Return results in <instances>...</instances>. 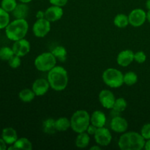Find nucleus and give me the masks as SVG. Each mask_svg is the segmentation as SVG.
I'll return each mask as SVG.
<instances>
[{
	"label": "nucleus",
	"mask_w": 150,
	"mask_h": 150,
	"mask_svg": "<svg viewBox=\"0 0 150 150\" xmlns=\"http://www.w3.org/2000/svg\"><path fill=\"white\" fill-rule=\"evenodd\" d=\"M146 140L141 133L134 131L125 132L120 137L118 146L122 150H142L144 149Z\"/></svg>",
	"instance_id": "1"
},
{
	"label": "nucleus",
	"mask_w": 150,
	"mask_h": 150,
	"mask_svg": "<svg viewBox=\"0 0 150 150\" xmlns=\"http://www.w3.org/2000/svg\"><path fill=\"white\" fill-rule=\"evenodd\" d=\"M47 80L52 89L57 92L64 90L68 84L67 71L62 66L56 65L48 72Z\"/></svg>",
	"instance_id": "2"
},
{
	"label": "nucleus",
	"mask_w": 150,
	"mask_h": 150,
	"mask_svg": "<svg viewBox=\"0 0 150 150\" xmlns=\"http://www.w3.org/2000/svg\"><path fill=\"white\" fill-rule=\"evenodd\" d=\"M29 30V23L26 19H15L5 28L7 38L12 41H17L26 37Z\"/></svg>",
	"instance_id": "3"
},
{
	"label": "nucleus",
	"mask_w": 150,
	"mask_h": 150,
	"mask_svg": "<svg viewBox=\"0 0 150 150\" xmlns=\"http://www.w3.org/2000/svg\"><path fill=\"white\" fill-rule=\"evenodd\" d=\"M71 129L76 133L86 132L90 123V115L86 110H78L70 118Z\"/></svg>",
	"instance_id": "4"
},
{
	"label": "nucleus",
	"mask_w": 150,
	"mask_h": 150,
	"mask_svg": "<svg viewBox=\"0 0 150 150\" xmlns=\"http://www.w3.org/2000/svg\"><path fill=\"white\" fill-rule=\"evenodd\" d=\"M122 74L120 70L116 68H108L103 73V81L109 87L117 89L122 86L124 83Z\"/></svg>",
	"instance_id": "5"
},
{
	"label": "nucleus",
	"mask_w": 150,
	"mask_h": 150,
	"mask_svg": "<svg viewBox=\"0 0 150 150\" xmlns=\"http://www.w3.org/2000/svg\"><path fill=\"white\" fill-rule=\"evenodd\" d=\"M57 59L51 52H44L38 55L35 59V67L40 72H48L54 68Z\"/></svg>",
	"instance_id": "6"
},
{
	"label": "nucleus",
	"mask_w": 150,
	"mask_h": 150,
	"mask_svg": "<svg viewBox=\"0 0 150 150\" xmlns=\"http://www.w3.org/2000/svg\"><path fill=\"white\" fill-rule=\"evenodd\" d=\"M51 31V22L46 18L38 19L32 26V32L37 38H44Z\"/></svg>",
	"instance_id": "7"
},
{
	"label": "nucleus",
	"mask_w": 150,
	"mask_h": 150,
	"mask_svg": "<svg viewBox=\"0 0 150 150\" xmlns=\"http://www.w3.org/2000/svg\"><path fill=\"white\" fill-rule=\"evenodd\" d=\"M129 24L133 27H139L145 23L146 20V13L141 8L132 10L128 15Z\"/></svg>",
	"instance_id": "8"
},
{
	"label": "nucleus",
	"mask_w": 150,
	"mask_h": 150,
	"mask_svg": "<svg viewBox=\"0 0 150 150\" xmlns=\"http://www.w3.org/2000/svg\"><path fill=\"white\" fill-rule=\"evenodd\" d=\"M95 142L100 146H107L112 141V136L108 128L105 127H98L94 135Z\"/></svg>",
	"instance_id": "9"
},
{
	"label": "nucleus",
	"mask_w": 150,
	"mask_h": 150,
	"mask_svg": "<svg viewBox=\"0 0 150 150\" xmlns=\"http://www.w3.org/2000/svg\"><path fill=\"white\" fill-rule=\"evenodd\" d=\"M98 99L103 108L111 109L114 107V103L117 98H115L112 92L108 89H103L100 92Z\"/></svg>",
	"instance_id": "10"
},
{
	"label": "nucleus",
	"mask_w": 150,
	"mask_h": 150,
	"mask_svg": "<svg viewBox=\"0 0 150 150\" xmlns=\"http://www.w3.org/2000/svg\"><path fill=\"white\" fill-rule=\"evenodd\" d=\"M12 48H13L15 55L18 56L20 57H25L30 51V42L27 40L23 38L19 40L15 41Z\"/></svg>",
	"instance_id": "11"
},
{
	"label": "nucleus",
	"mask_w": 150,
	"mask_h": 150,
	"mask_svg": "<svg viewBox=\"0 0 150 150\" xmlns=\"http://www.w3.org/2000/svg\"><path fill=\"white\" fill-rule=\"evenodd\" d=\"M110 127L114 132L117 133H123L127 131L128 128V122L124 117L121 116L111 119Z\"/></svg>",
	"instance_id": "12"
},
{
	"label": "nucleus",
	"mask_w": 150,
	"mask_h": 150,
	"mask_svg": "<svg viewBox=\"0 0 150 150\" xmlns=\"http://www.w3.org/2000/svg\"><path fill=\"white\" fill-rule=\"evenodd\" d=\"M50 88L48 81L45 79H38L33 82L32 89L36 96H42L45 95Z\"/></svg>",
	"instance_id": "13"
},
{
	"label": "nucleus",
	"mask_w": 150,
	"mask_h": 150,
	"mask_svg": "<svg viewBox=\"0 0 150 150\" xmlns=\"http://www.w3.org/2000/svg\"><path fill=\"white\" fill-rule=\"evenodd\" d=\"M64 14L62 7L59 6L51 5L45 11V18L50 22H56L60 20Z\"/></svg>",
	"instance_id": "14"
},
{
	"label": "nucleus",
	"mask_w": 150,
	"mask_h": 150,
	"mask_svg": "<svg viewBox=\"0 0 150 150\" xmlns=\"http://www.w3.org/2000/svg\"><path fill=\"white\" fill-rule=\"evenodd\" d=\"M134 61V53L130 49H126L119 53L117 57V64L121 67H127Z\"/></svg>",
	"instance_id": "15"
},
{
	"label": "nucleus",
	"mask_w": 150,
	"mask_h": 150,
	"mask_svg": "<svg viewBox=\"0 0 150 150\" xmlns=\"http://www.w3.org/2000/svg\"><path fill=\"white\" fill-rule=\"evenodd\" d=\"M1 139L7 145H12L17 141L18 133L14 128L11 127H4L1 132Z\"/></svg>",
	"instance_id": "16"
},
{
	"label": "nucleus",
	"mask_w": 150,
	"mask_h": 150,
	"mask_svg": "<svg viewBox=\"0 0 150 150\" xmlns=\"http://www.w3.org/2000/svg\"><path fill=\"white\" fill-rule=\"evenodd\" d=\"M90 123L95 127H104L106 123V117L101 111H95L90 115Z\"/></svg>",
	"instance_id": "17"
},
{
	"label": "nucleus",
	"mask_w": 150,
	"mask_h": 150,
	"mask_svg": "<svg viewBox=\"0 0 150 150\" xmlns=\"http://www.w3.org/2000/svg\"><path fill=\"white\" fill-rule=\"evenodd\" d=\"M29 6L26 3H19L13 10V16L16 19H26L29 14Z\"/></svg>",
	"instance_id": "18"
},
{
	"label": "nucleus",
	"mask_w": 150,
	"mask_h": 150,
	"mask_svg": "<svg viewBox=\"0 0 150 150\" xmlns=\"http://www.w3.org/2000/svg\"><path fill=\"white\" fill-rule=\"evenodd\" d=\"M8 150L11 149H24V150H32V144L30 141L26 138H20L18 139L17 141L13 144L10 145V147L7 148Z\"/></svg>",
	"instance_id": "19"
},
{
	"label": "nucleus",
	"mask_w": 150,
	"mask_h": 150,
	"mask_svg": "<svg viewBox=\"0 0 150 150\" xmlns=\"http://www.w3.org/2000/svg\"><path fill=\"white\" fill-rule=\"evenodd\" d=\"M89 142H90L89 135L86 132H83V133H78L76 142H75V144L78 148L84 149L89 144Z\"/></svg>",
	"instance_id": "20"
},
{
	"label": "nucleus",
	"mask_w": 150,
	"mask_h": 150,
	"mask_svg": "<svg viewBox=\"0 0 150 150\" xmlns=\"http://www.w3.org/2000/svg\"><path fill=\"white\" fill-rule=\"evenodd\" d=\"M56 120L52 118H48L42 122V130L46 134L53 135L57 131L55 125Z\"/></svg>",
	"instance_id": "21"
},
{
	"label": "nucleus",
	"mask_w": 150,
	"mask_h": 150,
	"mask_svg": "<svg viewBox=\"0 0 150 150\" xmlns=\"http://www.w3.org/2000/svg\"><path fill=\"white\" fill-rule=\"evenodd\" d=\"M51 52L54 54V56L56 57L57 60L62 62H65L66 59H67V50H66V48L64 46L57 45L55 48H53Z\"/></svg>",
	"instance_id": "22"
},
{
	"label": "nucleus",
	"mask_w": 150,
	"mask_h": 150,
	"mask_svg": "<svg viewBox=\"0 0 150 150\" xmlns=\"http://www.w3.org/2000/svg\"><path fill=\"white\" fill-rule=\"evenodd\" d=\"M55 125L56 129L57 131L59 132L66 131L70 127H71L70 120L67 119V117H60V118L56 120Z\"/></svg>",
	"instance_id": "23"
},
{
	"label": "nucleus",
	"mask_w": 150,
	"mask_h": 150,
	"mask_svg": "<svg viewBox=\"0 0 150 150\" xmlns=\"http://www.w3.org/2000/svg\"><path fill=\"white\" fill-rule=\"evenodd\" d=\"M114 23L117 27L120 28V29L126 28L129 24L128 16H127L125 14H123V13L117 14L114 17Z\"/></svg>",
	"instance_id": "24"
},
{
	"label": "nucleus",
	"mask_w": 150,
	"mask_h": 150,
	"mask_svg": "<svg viewBox=\"0 0 150 150\" xmlns=\"http://www.w3.org/2000/svg\"><path fill=\"white\" fill-rule=\"evenodd\" d=\"M35 94L32 89H23L19 92L18 97L19 99L23 103H30L35 99Z\"/></svg>",
	"instance_id": "25"
},
{
	"label": "nucleus",
	"mask_w": 150,
	"mask_h": 150,
	"mask_svg": "<svg viewBox=\"0 0 150 150\" xmlns=\"http://www.w3.org/2000/svg\"><path fill=\"white\" fill-rule=\"evenodd\" d=\"M123 80H124V83L127 86H133L138 81V76L134 72L129 71L124 74Z\"/></svg>",
	"instance_id": "26"
},
{
	"label": "nucleus",
	"mask_w": 150,
	"mask_h": 150,
	"mask_svg": "<svg viewBox=\"0 0 150 150\" xmlns=\"http://www.w3.org/2000/svg\"><path fill=\"white\" fill-rule=\"evenodd\" d=\"M14 55V52L12 48L7 46L0 48V59L8 62Z\"/></svg>",
	"instance_id": "27"
},
{
	"label": "nucleus",
	"mask_w": 150,
	"mask_h": 150,
	"mask_svg": "<svg viewBox=\"0 0 150 150\" xmlns=\"http://www.w3.org/2000/svg\"><path fill=\"white\" fill-rule=\"evenodd\" d=\"M10 15L9 13L4 10L0 6V29H5L10 23Z\"/></svg>",
	"instance_id": "28"
},
{
	"label": "nucleus",
	"mask_w": 150,
	"mask_h": 150,
	"mask_svg": "<svg viewBox=\"0 0 150 150\" xmlns=\"http://www.w3.org/2000/svg\"><path fill=\"white\" fill-rule=\"evenodd\" d=\"M16 0H1V7L7 13H12L17 6Z\"/></svg>",
	"instance_id": "29"
},
{
	"label": "nucleus",
	"mask_w": 150,
	"mask_h": 150,
	"mask_svg": "<svg viewBox=\"0 0 150 150\" xmlns=\"http://www.w3.org/2000/svg\"><path fill=\"white\" fill-rule=\"evenodd\" d=\"M127 103L126 101V100L123 98H119L117 99H116L114 107L112 108L116 110L117 111H118V112L122 113L127 108Z\"/></svg>",
	"instance_id": "30"
},
{
	"label": "nucleus",
	"mask_w": 150,
	"mask_h": 150,
	"mask_svg": "<svg viewBox=\"0 0 150 150\" xmlns=\"http://www.w3.org/2000/svg\"><path fill=\"white\" fill-rule=\"evenodd\" d=\"M21 64V57L18 56L14 55L10 60L8 61V64L11 68L16 69L19 67Z\"/></svg>",
	"instance_id": "31"
},
{
	"label": "nucleus",
	"mask_w": 150,
	"mask_h": 150,
	"mask_svg": "<svg viewBox=\"0 0 150 150\" xmlns=\"http://www.w3.org/2000/svg\"><path fill=\"white\" fill-rule=\"evenodd\" d=\"M134 60L139 64H143L146 60V54L142 51L134 53Z\"/></svg>",
	"instance_id": "32"
},
{
	"label": "nucleus",
	"mask_w": 150,
	"mask_h": 150,
	"mask_svg": "<svg viewBox=\"0 0 150 150\" xmlns=\"http://www.w3.org/2000/svg\"><path fill=\"white\" fill-rule=\"evenodd\" d=\"M141 135L144 137L145 140L150 139V123H146L144 125L141 129Z\"/></svg>",
	"instance_id": "33"
},
{
	"label": "nucleus",
	"mask_w": 150,
	"mask_h": 150,
	"mask_svg": "<svg viewBox=\"0 0 150 150\" xmlns=\"http://www.w3.org/2000/svg\"><path fill=\"white\" fill-rule=\"evenodd\" d=\"M68 0H49V2L52 5L59 6V7H64L67 4Z\"/></svg>",
	"instance_id": "34"
},
{
	"label": "nucleus",
	"mask_w": 150,
	"mask_h": 150,
	"mask_svg": "<svg viewBox=\"0 0 150 150\" xmlns=\"http://www.w3.org/2000/svg\"><path fill=\"white\" fill-rule=\"evenodd\" d=\"M97 130H98V127H95V126L93 125L90 124L89 125V127H88L87 130H86V132L89 135V136H90V135L94 136V135H95V133H96Z\"/></svg>",
	"instance_id": "35"
},
{
	"label": "nucleus",
	"mask_w": 150,
	"mask_h": 150,
	"mask_svg": "<svg viewBox=\"0 0 150 150\" xmlns=\"http://www.w3.org/2000/svg\"><path fill=\"white\" fill-rule=\"evenodd\" d=\"M36 18L37 19L45 18V12L42 11V10H38L36 13Z\"/></svg>",
	"instance_id": "36"
},
{
	"label": "nucleus",
	"mask_w": 150,
	"mask_h": 150,
	"mask_svg": "<svg viewBox=\"0 0 150 150\" xmlns=\"http://www.w3.org/2000/svg\"><path fill=\"white\" fill-rule=\"evenodd\" d=\"M7 144L5 143L4 140L1 138H0V150H6L7 149Z\"/></svg>",
	"instance_id": "37"
},
{
	"label": "nucleus",
	"mask_w": 150,
	"mask_h": 150,
	"mask_svg": "<svg viewBox=\"0 0 150 150\" xmlns=\"http://www.w3.org/2000/svg\"><path fill=\"white\" fill-rule=\"evenodd\" d=\"M144 149L146 150H150V139H148V140L146 141Z\"/></svg>",
	"instance_id": "38"
},
{
	"label": "nucleus",
	"mask_w": 150,
	"mask_h": 150,
	"mask_svg": "<svg viewBox=\"0 0 150 150\" xmlns=\"http://www.w3.org/2000/svg\"><path fill=\"white\" fill-rule=\"evenodd\" d=\"M100 149H101V146L98 144L92 146V147L90 148V150H100Z\"/></svg>",
	"instance_id": "39"
},
{
	"label": "nucleus",
	"mask_w": 150,
	"mask_h": 150,
	"mask_svg": "<svg viewBox=\"0 0 150 150\" xmlns=\"http://www.w3.org/2000/svg\"><path fill=\"white\" fill-rule=\"evenodd\" d=\"M146 7L148 10H150V0H146Z\"/></svg>",
	"instance_id": "40"
},
{
	"label": "nucleus",
	"mask_w": 150,
	"mask_h": 150,
	"mask_svg": "<svg viewBox=\"0 0 150 150\" xmlns=\"http://www.w3.org/2000/svg\"><path fill=\"white\" fill-rule=\"evenodd\" d=\"M146 20L149 21L150 23V10H148V12L146 13Z\"/></svg>",
	"instance_id": "41"
},
{
	"label": "nucleus",
	"mask_w": 150,
	"mask_h": 150,
	"mask_svg": "<svg viewBox=\"0 0 150 150\" xmlns=\"http://www.w3.org/2000/svg\"><path fill=\"white\" fill-rule=\"evenodd\" d=\"M20 2H22V3H26V4H28V3L31 2V1H32V0H18Z\"/></svg>",
	"instance_id": "42"
}]
</instances>
